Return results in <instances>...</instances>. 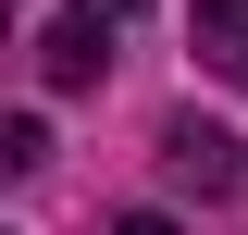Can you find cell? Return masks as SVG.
<instances>
[{
	"mask_svg": "<svg viewBox=\"0 0 248 235\" xmlns=\"http://www.w3.org/2000/svg\"><path fill=\"white\" fill-rule=\"evenodd\" d=\"M199 50H211L223 74L248 87V0H199Z\"/></svg>",
	"mask_w": 248,
	"mask_h": 235,
	"instance_id": "cell-3",
	"label": "cell"
},
{
	"mask_svg": "<svg viewBox=\"0 0 248 235\" xmlns=\"http://www.w3.org/2000/svg\"><path fill=\"white\" fill-rule=\"evenodd\" d=\"M161 174H174V186H236V136L199 124V112H174V124H161Z\"/></svg>",
	"mask_w": 248,
	"mask_h": 235,
	"instance_id": "cell-1",
	"label": "cell"
},
{
	"mask_svg": "<svg viewBox=\"0 0 248 235\" xmlns=\"http://www.w3.org/2000/svg\"><path fill=\"white\" fill-rule=\"evenodd\" d=\"M99 62H112V50H99V25H87V13H75V25H50V37H37V74H50V87H87Z\"/></svg>",
	"mask_w": 248,
	"mask_h": 235,
	"instance_id": "cell-2",
	"label": "cell"
},
{
	"mask_svg": "<svg viewBox=\"0 0 248 235\" xmlns=\"http://www.w3.org/2000/svg\"><path fill=\"white\" fill-rule=\"evenodd\" d=\"M112 13H149V0H99V25H112Z\"/></svg>",
	"mask_w": 248,
	"mask_h": 235,
	"instance_id": "cell-4",
	"label": "cell"
}]
</instances>
